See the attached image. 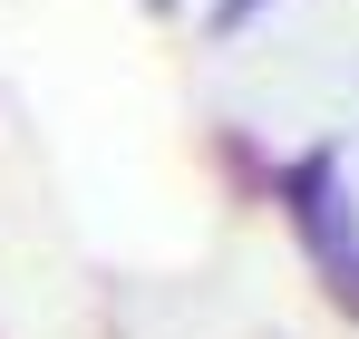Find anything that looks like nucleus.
I'll return each instance as SVG.
<instances>
[{"label":"nucleus","mask_w":359,"mask_h":339,"mask_svg":"<svg viewBox=\"0 0 359 339\" xmlns=\"http://www.w3.org/2000/svg\"><path fill=\"white\" fill-rule=\"evenodd\" d=\"M282 214H292L301 252H311V272L330 282L340 320H359V204H350V174H340V155H330V146H311V155H292V165H282Z\"/></svg>","instance_id":"nucleus-1"},{"label":"nucleus","mask_w":359,"mask_h":339,"mask_svg":"<svg viewBox=\"0 0 359 339\" xmlns=\"http://www.w3.org/2000/svg\"><path fill=\"white\" fill-rule=\"evenodd\" d=\"M262 10H272V0H214V10H204V29H214V39H233L243 20H262Z\"/></svg>","instance_id":"nucleus-2"}]
</instances>
